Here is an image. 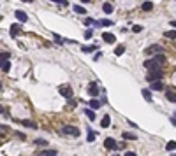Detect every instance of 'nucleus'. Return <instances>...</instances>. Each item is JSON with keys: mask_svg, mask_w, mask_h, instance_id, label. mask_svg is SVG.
Listing matches in <instances>:
<instances>
[{"mask_svg": "<svg viewBox=\"0 0 176 156\" xmlns=\"http://www.w3.org/2000/svg\"><path fill=\"white\" fill-rule=\"evenodd\" d=\"M62 133L64 135H71V137H79V130H77L76 126H69V124H65V126L62 128Z\"/></svg>", "mask_w": 176, "mask_h": 156, "instance_id": "obj_1", "label": "nucleus"}, {"mask_svg": "<svg viewBox=\"0 0 176 156\" xmlns=\"http://www.w3.org/2000/svg\"><path fill=\"white\" fill-rule=\"evenodd\" d=\"M148 82H153V81H160L162 79V70H150V74L146 75Z\"/></svg>", "mask_w": 176, "mask_h": 156, "instance_id": "obj_2", "label": "nucleus"}, {"mask_svg": "<svg viewBox=\"0 0 176 156\" xmlns=\"http://www.w3.org/2000/svg\"><path fill=\"white\" fill-rule=\"evenodd\" d=\"M144 67H146L148 70H160V67H162V65H160L159 61L153 58V60H146V61H144Z\"/></svg>", "mask_w": 176, "mask_h": 156, "instance_id": "obj_3", "label": "nucleus"}, {"mask_svg": "<svg viewBox=\"0 0 176 156\" xmlns=\"http://www.w3.org/2000/svg\"><path fill=\"white\" fill-rule=\"evenodd\" d=\"M160 51H162V48H160V46H157V44H153V46L146 48V51H144V53H146V54H159Z\"/></svg>", "mask_w": 176, "mask_h": 156, "instance_id": "obj_4", "label": "nucleus"}, {"mask_svg": "<svg viewBox=\"0 0 176 156\" xmlns=\"http://www.w3.org/2000/svg\"><path fill=\"white\" fill-rule=\"evenodd\" d=\"M150 90H155V91H160V90H164V82H162V79H160V81L150 82Z\"/></svg>", "mask_w": 176, "mask_h": 156, "instance_id": "obj_5", "label": "nucleus"}, {"mask_svg": "<svg viewBox=\"0 0 176 156\" xmlns=\"http://www.w3.org/2000/svg\"><path fill=\"white\" fill-rule=\"evenodd\" d=\"M60 95H62V97H65V98H72V90H71V86H62V88H60Z\"/></svg>", "mask_w": 176, "mask_h": 156, "instance_id": "obj_6", "label": "nucleus"}, {"mask_svg": "<svg viewBox=\"0 0 176 156\" xmlns=\"http://www.w3.org/2000/svg\"><path fill=\"white\" fill-rule=\"evenodd\" d=\"M88 93H90L92 97H97V95H99V86H97L95 82H90V86H88Z\"/></svg>", "mask_w": 176, "mask_h": 156, "instance_id": "obj_7", "label": "nucleus"}, {"mask_svg": "<svg viewBox=\"0 0 176 156\" xmlns=\"http://www.w3.org/2000/svg\"><path fill=\"white\" fill-rule=\"evenodd\" d=\"M102 40L108 42V44H115L116 42V37L113 35V33H104V35H102Z\"/></svg>", "mask_w": 176, "mask_h": 156, "instance_id": "obj_8", "label": "nucleus"}, {"mask_svg": "<svg viewBox=\"0 0 176 156\" xmlns=\"http://www.w3.org/2000/svg\"><path fill=\"white\" fill-rule=\"evenodd\" d=\"M104 145H106V149H116V147H118L115 139H106L104 140Z\"/></svg>", "mask_w": 176, "mask_h": 156, "instance_id": "obj_9", "label": "nucleus"}, {"mask_svg": "<svg viewBox=\"0 0 176 156\" xmlns=\"http://www.w3.org/2000/svg\"><path fill=\"white\" fill-rule=\"evenodd\" d=\"M16 18H18V19H20L21 23L28 21V16H27V14H25L23 11H16Z\"/></svg>", "mask_w": 176, "mask_h": 156, "instance_id": "obj_10", "label": "nucleus"}, {"mask_svg": "<svg viewBox=\"0 0 176 156\" xmlns=\"http://www.w3.org/2000/svg\"><path fill=\"white\" fill-rule=\"evenodd\" d=\"M109 124H111V118L108 116V114H106L104 118H102V121H100V126H102V128H108Z\"/></svg>", "mask_w": 176, "mask_h": 156, "instance_id": "obj_11", "label": "nucleus"}, {"mask_svg": "<svg viewBox=\"0 0 176 156\" xmlns=\"http://www.w3.org/2000/svg\"><path fill=\"white\" fill-rule=\"evenodd\" d=\"M141 95H143V98L146 102H152V93H150L148 90H141Z\"/></svg>", "mask_w": 176, "mask_h": 156, "instance_id": "obj_12", "label": "nucleus"}, {"mask_svg": "<svg viewBox=\"0 0 176 156\" xmlns=\"http://www.w3.org/2000/svg\"><path fill=\"white\" fill-rule=\"evenodd\" d=\"M102 11H104L106 14H111V12H113V6H111V4H108V2H106L104 6H102Z\"/></svg>", "mask_w": 176, "mask_h": 156, "instance_id": "obj_13", "label": "nucleus"}, {"mask_svg": "<svg viewBox=\"0 0 176 156\" xmlns=\"http://www.w3.org/2000/svg\"><path fill=\"white\" fill-rule=\"evenodd\" d=\"M2 70H4V72H9V70H11V63H9V61H7V60H4V61H2Z\"/></svg>", "mask_w": 176, "mask_h": 156, "instance_id": "obj_14", "label": "nucleus"}, {"mask_svg": "<svg viewBox=\"0 0 176 156\" xmlns=\"http://www.w3.org/2000/svg\"><path fill=\"white\" fill-rule=\"evenodd\" d=\"M165 149H167V151H174L176 149V140H169L167 145H165Z\"/></svg>", "mask_w": 176, "mask_h": 156, "instance_id": "obj_15", "label": "nucleus"}, {"mask_svg": "<svg viewBox=\"0 0 176 156\" xmlns=\"http://www.w3.org/2000/svg\"><path fill=\"white\" fill-rule=\"evenodd\" d=\"M165 98H167L169 102H176V93H173V91H167V93H165Z\"/></svg>", "mask_w": 176, "mask_h": 156, "instance_id": "obj_16", "label": "nucleus"}, {"mask_svg": "<svg viewBox=\"0 0 176 156\" xmlns=\"http://www.w3.org/2000/svg\"><path fill=\"white\" fill-rule=\"evenodd\" d=\"M18 33H20V25H12L11 27V35L12 37H16Z\"/></svg>", "mask_w": 176, "mask_h": 156, "instance_id": "obj_17", "label": "nucleus"}, {"mask_svg": "<svg viewBox=\"0 0 176 156\" xmlns=\"http://www.w3.org/2000/svg\"><path fill=\"white\" fill-rule=\"evenodd\" d=\"M25 126H28V128H37V124L33 123V121H30V119H25V121H21Z\"/></svg>", "mask_w": 176, "mask_h": 156, "instance_id": "obj_18", "label": "nucleus"}, {"mask_svg": "<svg viewBox=\"0 0 176 156\" xmlns=\"http://www.w3.org/2000/svg\"><path fill=\"white\" fill-rule=\"evenodd\" d=\"M100 105H102V102H99V100H95V98L92 100V102H90V107H92V109H99Z\"/></svg>", "mask_w": 176, "mask_h": 156, "instance_id": "obj_19", "label": "nucleus"}, {"mask_svg": "<svg viewBox=\"0 0 176 156\" xmlns=\"http://www.w3.org/2000/svg\"><path fill=\"white\" fill-rule=\"evenodd\" d=\"M95 49H97V46H83V51H85V53H94Z\"/></svg>", "mask_w": 176, "mask_h": 156, "instance_id": "obj_20", "label": "nucleus"}, {"mask_svg": "<svg viewBox=\"0 0 176 156\" xmlns=\"http://www.w3.org/2000/svg\"><path fill=\"white\" fill-rule=\"evenodd\" d=\"M85 114L88 116V119H92V121L95 119V112L92 111V109H86V111H85Z\"/></svg>", "mask_w": 176, "mask_h": 156, "instance_id": "obj_21", "label": "nucleus"}, {"mask_svg": "<svg viewBox=\"0 0 176 156\" xmlns=\"http://www.w3.org/2000/svg\"><path fill=\"white\" fill-rule=\"evenodd\" d=\"M123 139H127V140H136V135H134V133H129V132H123Z\"/></svg>", "mask_w": 176, "mask_h": 156, "instance_id": "obj_22", "label": "nucleus"}, {"mask_svg": "<svg viewBox=\"0 0 176 156\" xmlns=\"http://www.w3.org/2000/svg\"><path fill=\"white\" fill-rule=\"evenodd\" d=\"M39 156H56V153L55 151H42V153H39Z\"/></svg>", "mask_w": 176, "mask_h": 156, "instance_id": "obj_23", "label": "nucleus"}, {"mask_svg": "<svg viewBox=\"0 0 176 156\" xmlns=\"http://www.w3.org/2000/svg\"><path fill=\"white\" fill-rule=\"evenodd\" d=\"M72 9H74V12H76V14H85V12H86V11H85V9L81 7V6H74Z\"/></svg>", "mask_w": 176, "mask_h": 156, "instance_id": "obj_24", "label": "nucleus"}, {"mask_svg": "<svg viewBox=\"0 0 176 156\" xmlns=\"http://www.w3.org/2000/svg\"><path fill=\"white\" fill-rule=\"evenodd\" d=\"M88 142H94L95 140V133H94V130H88V137H86Z\"/></svg>", "mask_w": 176, "mask_h": 156, "instance_id": "obj_25", "label": "nucleus"}, {"mask_svg": "<svg viewBox=\"0 0 176 156\" xmlns=\"http://www.w3.org/2000/svg\"><path fill=\"white\" fill-rule=\"evenodd\" d=\"M153 9V4L152 2H144L143 4V11H152Z\"/></svg>", "mask_w": 176, "mask_h": 156, "instance_id": "obj_26", "label": "nucleus"}, {"mask_svg": "<svg viewBox=\"0 0 176 156\" xmlns=\"http://www.w3.org/2000/svg\"><path fill=\"white\" fill-rule=\"evenodd\" d=\"M155 60H157V61H159V63L162 65V63H164V61H165V56H164V54H162V53H159V54H157V56H155Z\"/></svg>", "mask_w": 176, "mask_h": 156, "instance_id": "obj_27", "label": "nucleus"}, {"mask_svg": "<svg viewBox=\"0 0 176 156\" xmlns=\"http://www.w3.org/2000/svg\"><path fill=\"white\" fill-rule=\"evenodd\" d=\"M164 35H165L167 39H174V37H176V30H169V32H165Z\"/></svg>", "mask_w": 176, "mask_h": 156, "instance_id": "obj_28", "label": "nucleus"}, {"mask_svg": "<svg viewBox=\"0 0 176 156\" xmlns=\"http://www.w3.org/2000/svg\"><path fill=\"white\" fill-rule=\"evenodd\" d=\"M125 53V48H123V46H118V48L115 49V54H118V56H120V54H123Z\"/></svg>", "mask_w": 176, "mask_h": 156, "instance_id": "obj_29", "label": "nucleus"}, {"mask_svg": "<svg viewBox=\"0 0 176 156\" xmlns=\"http://www.w3.org/2000/svg\"><path fill=\"white\" fill-rule=\"evenodd\" d=\"M111 25H113L111 19H102V21H100V27H111Z\"/></svg>", "mask_w": 176, "mask_h": 156, "instance_id": "obj_30", "label": "nucleus"}, {"mask_svg": "<svg viewBox=\"0 0 176 156\" xmlns=\"http://www.w3.org/2000/svg\"><path fill=\"white\" fill-rule=\"evenodd\" d=\"M35 144H39V145H46L48 142H46L44 139H35Z\"/></svg>", "mask_w": 176, "mask_h": 156, "instance_id": "obj_31", "label": "nucleus"}, {"mask_svg": "<svg viewBox=\"0 0 176 156\" xmlns=\"http://www.w3.org/2000/svg\"><path fill=\"white\" fill-rule=\"evenodd\" d=\"M92 35H94L92 30H86V32H85V39H92Z\"/></svg>", "mask_w": 176, "mask_h": 156, "instance_id": "obj_32", "label": "nucleus"}, {"mask_svg": "<svg viewBox=\"0 0 176 156\" xmlns=\"http://www.w3.org/2000/svg\"><path fill=\"white\" fill-rule=\"evenodd\" d=\"M55 40H56L58 44H62V42H64V40H62V37L58 35V33H55Z\"/></svg>", "mask_w": 176, "mask_h": 156, "instance_id": "obj_33", "label": "nucleus"}, {"mask_svg": "<svg viewBox=\"0 0 176 156\" xmlns=\"http://www.w3.org/2000/svg\"><path fill=\"white\" fill-rule=\"evenodd\" d=\"M92 23H94V19H90V18H86V19H85V25H86V27H90Z\"/></svg>", "mask_w": 176, "mask_h": 156, "instance_id": "obj_34", "label": "nucleus"}, {"mask_svg": "<svg viewBox=\"0 0 176 156\" xmlns=\"http://www.w3.org/2000/svg\"><path fill=\"white\" fill-rule=\"evenodd\" d=\"M132 30H134V32H141V30H143V27H139V25H136V27H132Z\"/></svg>", "mask_w": 176, "mask_h": 156, "instance_id": "obj_35", "label": "nucleus"}, {"mask_svg": "<svg viewBox=\"0 0 176 156\" xmlns=\"http://www.w3.org/2000/svg\"><path fill=\"white\" fill-rule=\"evenodd\" d=\"M53 2H56V4H62V6H67V0H53Z\"/></svg>", "mask_w": 176, "mask_h": 156, "instance_id": "obj_36", "label": "nucleus"}, {"mask_svg": "<svg viewBox=\"0 0 176 156\" xmlns=\"http://www.w3.org/2000/svg\"><path fill=\"white\" fill-rule=\"evenodd\" d=\"M4 60H9V53H2V61Z\"/></svg>", "mask_w": 176, "mask_h": 156, "instance_id": "obj_37", "label": "nucleus"}, {"mask_svg": "<svg viewBox=\"0 0 176 156\" xmlns=\"http://www.w3.org/2000/svg\"><path fill=\"white\" fill-rule=\"evenodd\" d=\"M125 156H136V153L134 151H125Z\"/></svg>", "mask_w": 176, "mask_h": 156, "instance_id": "obj_38", "label": "nucleus"}, {"mask_svg": "<svg viewBox=\"0 0 176 156\" xmlns=\"http://www.w3.org/2000/svg\"><path fill=\"white\" fill-rule=\"evenodd\" d=\"M171 27H174V28H176V21H171Z\"/></svg>", "mask_w": 176, "mask_h": 156, "instance_id": "obj_39", "label": "nucleus"}, {"mask_svg": "<svg viewBox=\"0 0 176 156\" xmlns=\"http://www.w3.org/2000/svg\"><path fill=\"white\" fill-rule=\"evenodd\" d=\"M81 2H85V4H88V2H90V0H81Z\"/></svg>", "mask_w": 176, "mask_h": 156, "instance_id": "obj_40", "label": "nucleus"}, {"mask_svg": "<svg viewBox=\"0 0 176 156\" xmlns=\"http://www.w3.org/2000/svg\"><path fill=\"white\" fill-rule=\"evenodd\" d=\"M23 2H32V0H23Z\"/></svg>", "mask_w": 176, "mask_h": 156, "instance_id": "obj_41", "label": "nucleus"}]
</instances>
